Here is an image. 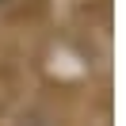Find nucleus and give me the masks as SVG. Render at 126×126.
<instances>
[{"label": "nucleus", "instance_id": "nucleus-1", "mask_svg": "<svg viewBox=\"0 0 126 126\" xmlns=\"http://www.w3.org/2000/svg\"><path fill=\"white\" fill-rule=\"evenodd\" d=\"M0 4H8V0H0Z\"/></svg>", "mask_w": 126, "mask_h": 126}]
</instances>
